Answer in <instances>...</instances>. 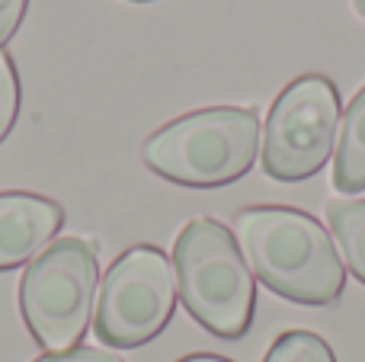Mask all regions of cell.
<instances>
[{
	"label": "cell",
	"mask_w": 365,
	"mask_h": 362,
	"mask_svg": "<svg viewBox=\"0 0 365 362\" xmlns=\"http://www.w3.org/2000/svg\"><path fill=\"white\" fill-rule=\"evenodd\" d=\"M334 186L340 192L365 190V87L353 96L349 109L343 113L340 145H336Z\"/></svg>",
	"instance_id": "ba28073f"
},
{
	"label": "cell",
	"mask_w": 365,
	"mask_h": 362,
	"mask_svg": "<svg viewBox=\"0 0 365 362\" xmlns=\"http://www.w3.org/2000/svg\"><path fill=\"white\" fill-rule=\"evenodd\" d=\"M186 311L221 340H240L253 324L257 286L234 234L215 218H192L173 244Z\"/></svg>",
	"instance_id": "3957f363"
},
{
	"label": "cell",
	"mask_w": 365,
	"mask_h": 362,
	"mask_svg": "<svg viewBox=\"0 0 365 362\" xmlns=\"http://www.w3.org/2000/svg\"><path fill=\"white\" fill-rule=\"evenodd\" d=\"M259 154V115L247 106H208L160 125L141 148L148 170L192 190L240 180Z\"/></svg>",
	"instance_id": "7a4b0ae2"
},
{
	"label": "cell",
	"mask_w": 365,
	"mask_h": 362,
	"mask_svg": "<svg viewBox=\"0 0 365 362\" xmlns=\"http://www.w3.org/2000/svg\"><path fill=\"white\" fill-rule=\"evenodd\" d=\"M36 362H122V359L115 353L96 350V346H74V350H64V353H45Z\"/></svg>",
	"instance_id": "7c38bea8"
},
{
	"label": "cell",
	"mask_w": 365,
	"mask_h": 362,
	"mask_svg": "<svg viewBox=\"0 0 365 362\" xmlns=\"http://www.w3.org/2000/svg\"><path fill=\"white\" fill-rule=\"evenodd\" d=\"M29 0H0V45H6L13 38V32L23 23V13Z\"/></svg>",
	"instance_id": "4fadbf2b"
},
{
	"label": "cell",
	"mask_w": 365,
	"mask_h": 362,
	"mask_svg": "<svg viewBox=\"0 0 365 362\" xmlns=\"http://www.w3.org/2000/svg\"><path fill=\"white\" fill-rule=\"evenodd\" d=\"M135 4H151V0H135Z\"/></svg>",
	"instance_id": "2e32d148"
},
{
	"label": "cell",
	"mask_w": 365,
	"mask_h": 362,
	"mask_svg": "<svg viewBox=\"0 0 365 362\" xmlns=\"http://www.w3.org/2000/svg\"><path fill=\"white\" fill-rule=\"evenodd\" d=\"M340 90L324 74L295 77L276 96L263 132V170L279 183H302L321 173L334 154Z\"/></svg>",
	"instance_id": "8992f818"
},
{
	"label": "cell",
	"mask_w": 365,
	"mask_h": 362,
	"mask_svg": "<svg viewBox=\"0 0 365 362\" xmlns=\"http://www.w3.org/2000/svg\"><path fill=\"white\" fill-rule=\"evenodd\" d=\"M177 286L167 254L151 244L128 247L106 269L96 299V337L115 350L145 346L170 324Z\"/></svg>",
	"instance_id": "5b68a950"
},
{
	"label": "cell",
	"mask_w": 365,
	"mask_h": 362,
	"mask_svg": "<svg viewBox=\"0 0 365 362\" xmlns=\"http://www.w3.org/2000/svg\"><path fill=\"white\" fill-rule=\"evenodd\" d=\"M263 362H336L324 337L311 331H285L276 337Z\"/></svg>",
	"instance_id": "30bf717a"
},
{
	"label": "cell",
	"mask_w": 365,
	"mask_h": 362,
	"mask_svg": "<svg viewBox=\"0 0 365 362\" xmlns=\"http://www.w3.org/2000/svg\"><path fill=\"white\" fill-rule=\"evenodd\" d=\"M327 222L343 250V260L365 286V199H334L327 202Z\"/></svg>",
	"instance_id": "9c48e42d"
},
{
	"label": "cell",
	"mask_w": 365,
	"mask_h": 362,
	"mask_svg": "<svg viewBox=\"0 0 365 362\" xmlns=\"http://www.w3.org/2000/svg\"><path fill=\"white\" fill-rule=\"evenodd\" d=\"M19 115V74L13 58L0 48V145L13 132Z\"/></svg>",
	"instance_id": "8fae6325"
},
{
	"label": "cell",
	"mask_w": 365,
	"mask_h": 362,
	"mask_svg": "<svg viewBox=\"0 0 365 362\" xmlns=\"http://www.w3.org/2000/svg\"><path fill=\"white\" fill-rule=\"evenodd\" d=\"M64 224V209L36 192H0V273L23 267Z\"/></svg>",
	"instance_id": "52a82bcc"
},
{
	"label": "cell",
	"mask_w": 365,
	"mask_h": 362,
	"mask_svg": "<svg viewBox=\"0 0 365 362\" xmlns=\"http://www.w3.org/2000/svg\"><path fill=\"white\" fill-rule=\"evenodd\" d=\"M177 362H231V359H225V356H215V353H192V356H182Z\"/></svg>",
	"instance_id": "5bb4252c"
},
{
	"label": "cell",
	"mask_w": 365,
	"mask_h": 362,
	"mask_svg": "<svg viewBox=\"0 0 365 362\" xmlns=\"http://www.w3.org/2000/svg\"><path fill=\"white\" fill-rule=\"evenodd\" d=\"M234 237L269 292L295 305H334L343 295L346 267L327 228L308 212L250 205L234 215Z\"/></svg>",
	"instance_id": "6da1fadb"
},
{
	"label": "cell",
	"mask_w": 365,
	"mask_h": 362,
	"mask_svg": "<svg viewBox=\"0 0 365 362\" xmlns=\"http://www.w3.org/2000/svg\"><path fill=\"white\" fill-rule=\"evenodd\" d=\"M100 282L96 247L81 237H61L29 263L19 282V308L32 340L45 353L81 346Z\"/></svg>",
	"instance_id": "277c9868"
},
{
	"label": "cell",
	"mask_w": 365,
	"mask_h": 362,
	"mask_svg": "<svg viewBox=\"0 0 365 362\" xmlns=\"http://www.w3.org/2000/svg\"><path fill=\"white\" fill-rule=\"evenodd\" d=\"M353 4H356V10H359L362 16H365V0H353Z\"/></svg>",
	"instance_id": "9a60e30c"
}]
</instances>
